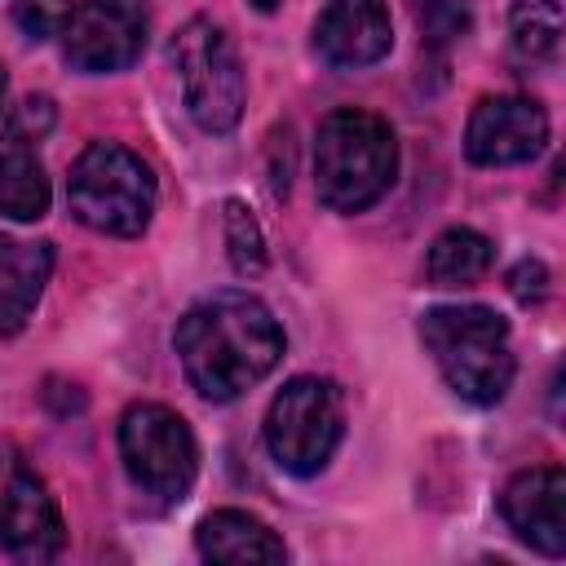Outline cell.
<instances>
[{"label": "cell", "mask_w": 566, "mask_h": 566, "mask_svg": "<svg viewBox=\"0 0 566 566\" xmlns=\"http://www.w3.org/2000/svg\"><path fill=\"white\" fill-rule=\"evenodd\" d=\"M411 18L420 27L424 49L447 53L473 27V0H411Z\"/></svg>", "instance_id": "18"}, {"label": "cell", "mask_w": 566, "mask_h": 566, "mask_svg": "<svg viewBox=\"0 0 566 566\" xmlns=\"http://www.w3.org/2000/svg\"><path fill=\"white\" fill-rule=\"evenodd\" d=\"M49 128H53V102H49V97H27V102L9 115L4 137H9V142H27V146H35Z\"/></svg>", "instance_id": "21"}, {"label": "cell", "mask_w": 566, "mask_h": 566, "mask_svg": "<svg viewBox=\"0 0 566 566\" xmlns=\"http://www.w3.org/2000/svg\"><path fill=\"white\" fill-rule=\"evenodd\" d=\"M226 248H230V265L239 274H261L265 270V239H261V226L256 217L230 199L226 203Z\"/></svg>", "instance_id": "19"}, {"label": "cell", "mask_w": 566, "mask_h": 566, "mask_svg": "<svg viewBox=\"0 0 566 566\" xmlns=\"http://www.w3.org/2000/svg\"><path fill=\"white\" fill-rule=\"evenodd\" d=\"M172 345L190 389L208 402H230L274 371L283 358V327L265 301L226 287L181 314Z\"/></svg>", "instance_id": "1"}, {"label": "cell", "mask_w": 566, "mask_h": 566, "mask_svg": "<svg viewBox=\"0 0 566 566\" xmlns=\"http://www.w3.org/2000/svg\"><path fill=\"white\" fill-rule=\"evenodd\" d=\"M513 57L526 66H544L562 49V4L557 0H517L509 13Z\"/></svg>", "instance_id": "17"}, {"label": "cell", "mask_w": 566, "mask_h": 566, "mask_svg": "<svg viewBox=\"0 0 566 566\" xmlns=\"http://www.w3.org/2000/svg\"><path fill=\"white\" fill-rule=\"evenodd\" d=\"M0 97H4V66H0Z\"/></svg>", "instance_id": "24"}, {"label": "cell", "mask_w": 566, "mask_h": 566, "mask_svg": "<svg viewBox=\"0 0 566 566\" xmlns=\"http://www.w3.org/2000/svg\"><path fill=\"white\" fill-rule=\"evenodd\" d=\"M420 340L455 398L491 407L513 385L509 323L491 305H433L420 314Z\"/></svg>", "instance_id": "2"}, {"label": "cell", "mask_w": 566, "mask_h": 566, "mask_svg": "<svg viewBox=\"0 0 566 566\" xmlns=\"http://www.w3.org/2000/svg\"><path fill=\"white\" fill-rule=\"evenodd\" d=\"M398 172L394 128L371 111H332L314 137V195L332 212L371 208Z\"/></svg>", "instance_id": "3"}, {"label": "cell", "mask_w": 566, "mask_h": 566, "mask_svg": "<svg viewBox=\"0 0 566 566\" xmlns=\"http://www.w3.org/2000/svg\"><path fill=\"white\" fill-rule=\"evenodd\" d=\"M9 13L27 40H49L62 35L71 18V0H9Z\"/></svg>", "instance_id": "20"}, {"label": "cell", "mask_w": 566, "mask_h": 566, "mask_svg": "<svg viewBox=\"0 0 566 566\" xmlns=\"http://www.w3.org/2000/svg\"><path fill=\"white\" fill-rule=\"evenodd\" d=\"M509 292L522 301V305H535V301H544V292H548V270H544V261H517L513 270H509Z\"/></svg>", "instance_id": "22"}, {"label": "cell", "mask_w": 566, "mask_h": 566, "mask_svg": "<svg viewBox=\"0 0 566 566\" xmlns=\"http://www.w3.org/2000/svg\"><path fill=\"white\" fill-rule=\"evenodd\" d=\"M119 460L133 486L159 504L186 500L199 473V447L190 424L159 402H133L119 420Z\"/></svg>", "instance_id": "7"}, {"label": "cell", "mask_w": 566, "mask_h": 566, "mask_svg": "<svg viewBox=\"0 0 566 566\" xmlns=\"http://www.w3.org/2000/svg\"><path fill=\"white\" fill-rule=\"evenodd\" d=\"M53 270V243L0 234V336L22 332Z\"/></svg>", "instance_id": "14"}, {"label": "cell", "mask_w": 566, "mask_h": 566, "mask_svg": "<svg viewBox=\"0 0 566 566\" xmlns=\"http://www.w3.org/2000/svg\"><path fill=\"white\" fill-rule=\"evenodd\" d=\"M345 433V398L323 376L287 380L265 411V447L274 464L292 478H314L327 469Z\"/></svg>", "instance_id": "5"}, {"label": "cell", "mask_w": 566, "mask_h": 566, "mask_svg": "<svg viewBox=\"0 0 566 566\" xmlns=\"http://www.w3.org/2000/svg\"><path fill=\"white\" fill-rule=\"evenodd\" d=\"M195 544L208 562H221V566H274V562H287V544L252 513L243 509H217L199 522L195 531Z\"/></svg>", "instance_id": "13"}, {"label": "cell", "mask_w": 566, "mask_h": 566, "mask_svg": "<svg viewBox=\"0 0 566 566\" xmlns=\"http://www.w3.org/2000/svg\"><path fill=\"white\" fill-rule=\"evenodd\" d=\"M491 239L469 230V226H451L429 243L424 256V279L433 287H469L491 270Z\"/></svg>", "instance_id": "16"}, {"label": "cell", "mask_w": 566, "mask_h": 566, "mask_svg": "<svg viewBox=\"0 0 566 566\" xmlns=\"http://www.w3.org/2000/svg\"><path fill=\"white\" fill-rule=\"evenodd\" d=\"M500 513L526 548L544 557L566 553V473L557 464L513 473L500 491Z\"/></svg>", "instance_id": "11"}, {"label": "cell", "mask_w": 566, "mask_h": 566, "mask_svg": "<svg viewBox=\"0 0 566 566\" xmlns=\"http://www.w3.org/2000/svg\"><path fill=\"white\" fill-rule=\"evenodd\" d=\"M544 142H548L544 106L531 97H517V93L482 97L469 115V128H464V155L482 168L526 164L544 150Z\"/></svg>", "instance_id": "10"}, {"label": "cell", "mask_w": 566, "mask_h": 566, "mask_svg": "<svg viewBox=\"0 0 566 566\" xmlns=\"http://www.w3.org/2000/svg\"><path fill=\"white\" fill-rule=\"evenodd\" d=\"M62 509L44 478L13 442H0V548L22 562H49L62 553Z\"/></svg>", "instance_id": "8"}, {"label": "cell", "mask_w": 566, "mask_h": 566, "mask_svg": "<svg viewBox=\"0 0 566 566\" xmlns=\"http://www.w3.org/2000/svg\"><path fill=\"white\" fill-rule=\"evenodd\" d=\"M49 212V177L35 159V146L0 137V217L40 221Z\"/></svg>", "instance_id": "15"}, {"label": "cell", "mask_w": 566, "mask_h": 566, "mask_svg": "<svg viewBox=\"0 0 566 566\" xmlns=\"http://www.w3.org/2000/svg\"><path fill=\"white\" fill-rule=\"evenodd\" d=\"M252 4H256V9H261V13H270V9H274V4H279V0H252Z\"/></svg>", "instance_id": "23"}, {"label": "cell", "mask_w": 566, "mask_h": 566, "mask_svg": "<svg viewBox=\"0 0 566 566\" xmlns=\"http://www.w3.org/2000/svg\"><path fill=\"white\" fill-rule=\"evenodd\" d=\"M159 186L142 155H133L119 142H93L71 164L66 177V203L75 221H84L97 234L133 239L150 226Z\"/></svg>", "instance_id": "4"}, {"label": "cell", "mask_w": 566, "mask_h": 566, "mask_svg": "<svg viewBox=\"0 0 566 566\" xmlns=\"http://www.w3.org/2000/svg\"><path fill=\"white\" fill-rule=\"evenodd\" d=\"M150 13L142 0H80L62 27V53L84 75L124 71L142 57Z\"/></svg>", "instance_id": "9"}, {"label": "cell", "mask_w": 566, "mask_h": 566, "mask_svg": "<svg viewBox=\"0 0 566 566\" xmlns=\"http://www.w3.org/2000/svg\"><path fill=\"white\" fill-rule=\"evenodd\" d=\"M172 66L186 93V111L203 133H230L243 115V66L230 35L212 18H190L172 35Z\"/></svg>", "instance_id": "6"}, {"label": "cell", "mask_w": 566, "mask_h": 566, "mask_svg": "<svg viewBox=\"0 0 566 566\" xmlns=\"http://www.w3.org/2000/svg\"><path fill=\"white\" fill-rule=\"evenodd\" d=\"M394 27L385 0H327L314 22V49L327 66H371L389 53Z\"/></svg>", "instance_id": "12"}]
</instances>
